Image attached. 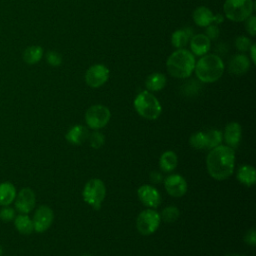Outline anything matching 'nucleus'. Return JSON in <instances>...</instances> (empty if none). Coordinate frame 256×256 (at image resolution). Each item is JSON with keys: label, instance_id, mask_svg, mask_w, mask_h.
<instances>
[{"label": "nucleus", "instance_id": "obj_15", "mask_svg": "<svg viewBox=\"0 0 256 256\" xmlns=\"http://www.w3.org/2000/svg\"><path fill=\"white\" fill-rule=\"evenodd\" d=\"M210 39L205 34H196L190 39V49L193 55L203 56L210 50Z\"/></svg>", "mask_w": 256, "mask_h": 256}, {"label": "nucleus", "instance_id": "obj_23", "mask_svg": "<svg viewBox=\"0 0 256 256\" xmlns=\"http://www.w3.org/2000/svg\"><path fill=\"white\" fill-rule=\"evenodd\" d=\"M178 163L177 155L173 151H166L164 152L159 160V165L162 171L164 172H171L173 171Z\"/></svg>", "mask_w": 256, "mask_h": 256}, {"label": "nucleus", "instance_id": "obj_30", "mask_svg": "<svg viewBox=\"0 0 256 256\" xmlns=\"http://www.w3.org/2000/svg\"><path fill=\"white\" fill-rule=\"evenodd\" d=\"M252 44L253 43L251 42V40L246 36H239L236 38V41H235V46L237 50L240 52L249 51Z\"/></svg>", "mask_w": 256, "mask_h": 256}, {"label": "nucleus", "instance_id": "obj_35", "mask_svg": "<svg viewBox=\"0 0 256 256\" xmlns=\"http://www.w3.org/2000/svg\"><path fill=\"white\" fill-rule=\"evenodd\" d=\"M244 240H245V242L248 243L249 245L255 246V245H256V232H255V230H254V229L249 230V231L246 233V235H245V237H244Z\"/></svg>", "mask_w": 256, "mask_h": 256}, {"label": "nucleus", "instance_id": "obj_4", "mask_svg": "<svg viewBox=\"0 0 256 256\" xmlns=\"http://www.w3.org/2000/svg\"><path fill=\"white\" fill-rule=\"evenodd\" d=\"M134 108L136 112L143 118L148 120L157 119L162 111V107L158 99L149 91L140 92L134 99Z\"/></svg>", "mask_w": 256, "mask_h": 256}, {"label": "nucleus", "instance_id": "obj_8", "mask_svg": "<svg viewBox=\"0 0 256 256\" xmlns=\"http://www.w3.org/2000/svg\"><path fill=\"white\" fill-rule=\"evenodd\" d=\"M160 224V215L152 209L142 211L136 220L137 230L142 235H150L154 233Z\"/></svg>", "mask_w": 256, "mask_h": 256}, {"label": "nucleus", "instance_id": "obj_26", "mask_svg": "<svg viewBox=\"0 0 256 256\" xmlns=\"http://www.w3.org/2000/svg\"><path fill=\"white\" fill-rule=\"evenodd\" d=\"M206 137H207V147L206 148L211 150V149L221 145V142L223 139V133L220 130L212 129L206 133Z\"/></svg>", "mask_w": 256, "mask_h": 256}, {"label": "nucleus", "instance_id": "obj_17", "mask_svg": "<svg viewBox=\"0 0 256 256\" xmlns=\"http://www.w3.org/2000/svg\"><path fill=\"white\" fill-rule=\"evenodd\" d=\"M250 68V59L244 54L235 55L229 63V71L235 75H242Z\"/></svg>", "mask_w": 256, "mask_h": 256}, {"label": "nucleus", "instance_id": "obj_16", "mask_svg": "<svg viewBox=\"0 0 256 256\" xmlns=\"http://www.w3.org/2000/svg\"><path fill=\"white\" fill-rule=\"evenodd\" d=\"M242 129L239 123L230 122L225 127L224 131V139L227 145L231 148H236L241 140Z\"/></svg>", "mask_w": 256, "mask_h": 256}, {"label": "nucleus", "instance_id": "obj_1", "mask_svg": "<svg viewBox=\"0 0 256 256\" xmlns=\"http://www.w3.org/2000/svg\"><path fill=\"white\" fill-rule=\"evenodd\" d=\"M206 165L208 173L214 179L224 180L229 178L234 171V149L226 145H219L211 149L206 158Z\"/></svg>", "mask_w": 256, "mask_h": 256}, {"label": "nucleus", "instance_id": "obj_3", "mask_svg": "<svg viewBox=\"0 0 256 256\" xmlns=\"http://www.w3.org/2000/svg\"><path fill=\"white\" fill-rule=\"evenodd\" d=\"M194 69L197 78L201 82L213 83L223 75L224 63L215 54H205L195 63Z\"/></svg>", "mask_w": 256, "mask_h": 256}, {"label": "nucleus", "instance_id": "obj_20", "mask_svg": "<svg viewBox=\"0 0 256 256\" xmlns=\"http://www.w3.org/2000/svg\"><path fill=\"white\" fill-rule=\"evenodd\" d=\"M16 197V188L10 182L0 184V205L9 206Z\"/></svg>", "mask_w": 256, "mask_h": 256}, {"label": "nucleus", "instance_id": "obj_11", "mask_svg": "<svg viewBox=\"0 0 256 256\" xmlns=\"http://www.w3.org/2000/svg\"><path fill=\"white\" fill-rule=\"evenodd\" d=\"M15 198V208L21 214H28L34 209L36 197L34 191L31 188H22Z\"/></svg>", "mask_w": 256, "mask_h": 256}, {"label": "nucleus", "instance_id": "obj_7", "mask_svg": "<svg viewBox=\"0 0 256 256\" xmlns=\"http://www.w3.org/2000/svg\"><path fill=\"white\" fill-rule=\"evenodd\" d=\"M110 110L104 105H93L85 113V122L91 129H101L107 125L110 120Z\"/></svg>", "mask_w": 256, "mask_h": 256}, {"label": "nucleus", "instance_id": "obj_28", "mask_svg": "<svg viewBox=\"0 0 256 256\" xmlns=\"http://www.w3.org/2000/svg\"><path fill=\"white\" fill-rule=\"evenodd\" d=\"M179 209L175 206H168L166 208H164L162 210V213H161V218L162 220H164L165 222H168V223H172V222H175L178 217H179Z\"/></svg>", "mask_w": 256, "mask_h": 256}, {"label": "nucleus", "instance_id": "obj_32", "mask_svg": "<svg viewBox=\"0 0 256 256\" xmlns=\"http://www.w3.org/2000/svg\"><path fill=\"white\" fill-rule=\"evenodd\" d=\"M46 60L51 66H59L62 63L61 55L56 51H49L46 54Z\"/></svg>", "mask_w": 256, "mask_h": 256}, {"label": "nucleus", "instance_id": "obj_18", "mask_svg": "<svg viewBox=\"0 0 256 256\" xmlns=\"http://www.w3.org/2000/svg\"><path fill=\"white\" fill-rule=\"evenodd\" d=\"M89 133L86 127L82 125H75L66 133V140L74 145H80L88 139Z\"/></svg>", "mask_w": 256, "mask_h": 256}, {"label": "nucleus", "instance_id": "obj_38", "mask_svg": "<svg viewBox=\"0 0 256 256\" xmlns=\"http://www.w3.org/2000/svg\"><path fill=\"white\" fill-rule=\"evenodd\" d=\"M2 254H3V249H2V247L0 245V256H2Z\"/></svg>", "mask_w": 256, "mask_h": 256}, {"label": "nucleus", "instance_id": "obj_25", "mask_svg": "<svg viewBox=\"0 0 256 256\" xmlns=\"http://www.w3.org/2000/svg\"><path fill=\"white\" fill-rule=\"evenodd\" d=\"M190 39V32L187 29H179L173 32L171 36V43L173 47L182 49L184 48Z\"/></svg>", "mask_w": 256, "mask_h": 256}, {"label": "nucleus", "instance_id": "obj_2", "mask_svg": "<svg viewBox=\"0 0 256 256\" xmlns=\"http://www.w3.org/2000/svg\"><path fill=\"white\" fill-rule=\"evenodd\" d=\"M195 63L192 52L182 48L174 51L168 57L166 68L168 73L175 78H187L192 74Z\"/></svg>", "mask_w": 256, "mask_h": 256}, {"label": "nucleus", "instance_id": "obj_9", "mask_svg": "<svg viewBox=\"0 0 256 256\" xmlns=\"http://www.w3.org/2000/svg\"><path fill=\"white\" fill-rule=\"evenodd\" d=\"M108 78L109 69L102 64L92 65L85 73V82L91 88H98L104 85Z\"/></svg>", "mask_w": 256, "mask_h": 256}, {"label": "nucleus", "instance_id": "obj_27", "mask_svg": "<svg viewBox=\"0 0 256 256\" xmlns=\"http://www.w3.org/2000/svg\"><path fill=\"white\" fill-rule=\"evenodd\" d=\"M190 145L195 149H204L207 147V137L204 132H196L190 136Z\"/></svg>", "mask_w": 256, "mask_h": 256}, {"label": "nucleus", "instance_id": "obj_36", "mask_svg": "<svg viewBox=\"0 0 256 256\" xmlns=\"http://www.w3.org/2000/svg\"><path fill=\"white\" fill-rule=\"evenodd\" d=\"M255 50H256V45H255V44H252L251 47H250V49H249V52H250V57H251V60H252V63H253V64L256 63Z\"/></svg>", "mask_w": 256, "mask_h": 256}, {"label": "nucleus", "instance_id": "obj_39", "mask_svg": "<svg viewBox=\"0 0 256 256\" xmlns=\"http://www.w3.org/2000/svg\"><path fill=\"white\" fill-rule=\"evenodd\" d=\"M228 256H239V255H228Z\"/></svg>", "mask_w": 256, "mask_h": 256}, {"label": "nucleus", "instance_id": "obj_5", "mask_svg": "<svg viewBox=\"0 0 256 256\" xmlns=\"http://www.w3.org/2000/svg\"><path fill=\"white\" fill-rule=\"evenodd\" d=\"M254 5L253 0H226L223 5V10L229 20L242 22L252 15Z\"/></svg>", "mask_w": 256, "mask_h": 256}, {"label": "nucleus", "instance_id": "obj_22", "mask_svg": "<svg viewBox=\"0 0 256 256\" xmlns=\"http://www.w3.org/2000/svg\"><path fill=\"white\" fill-rule=\"evenodd\" d=\"M14 225L16 230L23 234L28 235L34 231L33 222L27 214H19L14 218Z\"/></svg>", "mask_w": 256, "mask_h": 256}, {"label": "nucleus", "instance_id": "obj_34", "mask_svg": "<svg viewBox=\"0 0 256 256\" xmlns=\"http://www.w3.org/2000/svg\"><path fill=\"white\" fill-rule=\"evenodd\" d=\"M205 35L210 39V40H215L216 38H218L219 36V28L217 25L214 24H210L207 26L206 31H205Z\"/></svg>", "mask_w": 256, "mask_h": 256}, {"label": "nucleus", "instance_id": "obj_24", "mask_svg": "<svg viewBox=\"0 0 256 256\" xmlns=\"http://www.w3.org/2000/svg\"><path fill=\"white\" fill-rule=\"evenodd\" d=\"M43 56V49L41 46L38 45H32L25 49L23 53V60L25 63L29 65L36 64L41 60Z\"/></svg>", "mask_w": 256, "mask_h": 256}, {"label": "nucleus", "instance_id": "obj_29", "mask_svg": "<svg viewBox=\"0 0 256 256\" xmlns=\"http://www.w3.org/2000/svg\"><path fill=\"white\" fill-rule=\"evenodd\" d=\"M88 139H89L90 145L95 149L100 148L105 142V136L102 133L98 132V131H95V132L91 133L88 136Z\"/></svg>", "mask_w": 256, "mask_h": 256}, {"label": "nucleus", "instance_id": "obj_10", "mask_svg": "<svg viewBox=\"0 0 256 256\" xmlns=\"http://www.w3.org/2000/svg\"><path fill=\"white\" fill-rule=\"evenodd\" d=\"M53 218H54V214L50 207L46 205L40 206L36 210L32 219L34 231L38 233L45 232L51 226L53 222Z\"/></svg>", "mask_w": 256, "mask_h": 256}, {"label": "nucleus", "instance_id": "obj_21", "mask_svg": "<svg viewBox=\"0 0 256 256\" xmlns=\"http://www.w3.org/2000/svg\"><path fill=\"white\" fill-rule=\"evenodd\" d=\"M237 179L246 186H252L256 182V171L253 166L243 165L238 169Z\"/></svg>", "mask_w": 256, "mask_h": 256}, {"label": "nucleus", "instance_id": "obj_6", "mask_svg": "<svg viewBox=\"0 0 256 256\" xmlns=\"http://www.w3.org/2000/svg\"><path fill=\"white\" fill-rule=\"evenodd\" d=\"M106 195V188L102 180L98 178H94L89 180L82 192V196L84 201L93 207L95 210H99L101 207V203L104 200Z\"/></svg>", "mask_w": 256, "mask_h": 256}, {"label": "nucleus", "instance_id": "obj_33", "mask_svg": "<svg viewBox=\"0 0 256 256\" xmlns=\"http://www.w3.org/2000/svg\"><path fill=\"white\" fill-rule=\"evenodd\" d=\"M245 28L251 36H255L256 34V17L255 16L251 15L245 20Z\"/></svg>", "mask_w": 256, "mask_h": 256}, {"label": "nucleus", "instance_id": "obj_12", "mask_svg": "<svg viewBox=\"0 0 256 256\" xmlns=\"http://www.w3.org/2000/svg\"><path fill=\"white\" fill-rule=\"evenodd\" d=\"M164 187L170 196L182 197L187 191V182L181 175L172 174L165 178Z\"/></svg>", "mask_w": 256, "mask_h": 256}, {"label": "nucleus", "instance_id": "obj_13", "mask_svg": "<svg viewBox=\"0 0 256 256\" xmlns=\"http://www.w3.org/2000/svg\"><path fill=\"white\" fill-rule=\"evenodd\" d=\"M193 20L196 25L200 27H207L212 22L215 24L221 23L223 21V16L220 14L214 15L212 11L205 7V6H199L197 7L193 12Z\"/></svg>", "mask_w": 256, "mask_h": 256}, {"label": "nucleus", "instance_id": "obj_31", "mask_svg": "<svg viewBox=\"0 0 256 256\" xmlns=\"http://www.w3.org/2000/svg\"><path fill=\"white\" fill-rule=\"evenodd\" d=\"M14 218H15V210L13 208L4 206V208L0 210V219L3 222H10Z\"/></svg>", "mask_w": 256, "mask_h": 256}, {"label": "nucleus", "instance_id": "obj_19", "mask_svg": "<svg viewBox=\"0 0 256 256\" xmlns=\"http://www.w3.org/2000/svg\"><path fill=\"white\" fill-rule=\"evenodd\" d=\"M166 77L162 73H152L150 74L145 81V86L149 92H156L162 90L166 85Z\"/></svg>", "mask_w": 256, "mask_h": 256}, {"label": "nucleus", "instance_id": "obj_14", "mask_svg": "<svg viewBox=\"0 0 256 256\" xmlns=\"http://www.w3.org/2000/svg\"><path fill=\"white\" fill-rule=\"evenodd\" d=\"M138 197L140 201L149 208H156L161 202L160 193L151 185H142L138 188Z\"/></svg>", "mask_w": 256, "mask_h": 256}, {"label": "nucleus", "instance_id": "obj_37", "mask_svg": "<svg viewBox=\"0 0 256 256\" xmlns=\"http://www.w3.org/2000/svg\"><path fill=\"white\" fill-rule=\"evenodd\" d=\"M150 177H151V179H152L151 181H153V182H155V183L160 182L161 179H162V176H161L158 172H152L151 175H150Z\"/></svg>", "mask_w": 256, "mask_h": 256}]
</instances>
